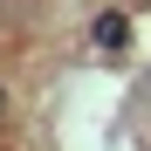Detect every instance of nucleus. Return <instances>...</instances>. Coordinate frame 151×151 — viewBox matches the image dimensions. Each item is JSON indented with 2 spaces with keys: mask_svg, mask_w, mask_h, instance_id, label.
<instances>
[{
  "mask_svg": "<svg viewBox=\"0 0 151 151\" xmlns=\"http://www.w3.org/2000/svg\"><path fill=\"white\" fill-rule=\"evenodd\" d=\"M89 41L96 48H124V41H131V14H124V7H103L89 21Z\"/></svg>",
  "mask_w": 151,
  "mask_h": 151,
  "instance_id": "1",
  "label": "nucleus"
},
{
  "mask_svg": "<svg viewBox=\"0 0 151 151\" xmlns=\"http://www.w3.org/2000/svg\"><path fill=\"white\" fill-rule=\"evenodd\" d=\"M14 110V89H7V76H0V117H7Z\"/></svg>",
  "mask_w": 151,
  "mask_h": 151,
  "instance_id": "2",
  "label": "nucleus"
}]
</instances>
